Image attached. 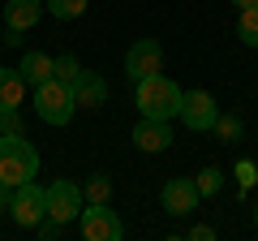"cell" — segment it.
I'll list each match as a JSON object with an SVG mask.
<instances>
[{
  "label": "cell",
  "mask_w": 258,
  "mask_h": 241,
  "mask_svg": "<svg viewBox=\"0 0 258 241\" xmlns=\"http://www.w3.org/2000/svg\"><path fill=\"white\" fill-rule=\"evenodd\" d=\"M176 116H181L194 134H203V130H215V120H220V103H215L211 91H185Z\"/></svg>",
  "instance_id": "obj_7"
},
{
  "label": "cell",
  "mask_w": 258,
  "mask_h": 241,
  "mask_svg": "<svg viewBox=\"0 0 258 241\" xmlns=\"http://www.w3.org/2000/svg\"><path fill=\"white\" fill-rule=\"evenodd\" d=\"M0 130H5V134H22V116H18V108H0Z\"/></svg>",
  "instance_id": "obj_21"
},
{
  "label": "cell",
  "mask_w": 258,
  "mask_h": 241,
  "mask_svg": "<svg viewBox=\"0 0 258 241\" xmlns=\"http://www.w3.org/2000/svg\"><path fill=\"white\" fill-rule=\"evenodd\" d=\"M254 224H258V207H254Z\"/></svg>",
  "instance_id": "obj_25"
},
{
  "label": "cell",
  "mask_w": 258,
  "mask_h": 241,
  "mask_svg": "<svg viewBox=\"0 0 258 241\" xmlns=\"http://www.w3.org/2000/svg\"><path fill=\"white\" fill-rule=\"evenodd\" d=\"M78 74H82V65H78V56H74V52L52 56V78H60V82H74Z\"/></svg>",
  "instance_id": "obj_17"
},
{
  "label": "cell",
  "mask_w": 258,
  "mask_h": 241,
  "mask_svg": "<svg viewBox=\"0 0 258 241\" xmlns=\"http://www.w3.org/2000/svg\"><path fill=\"white\" fill-rule=\"evenodd\" d=\"M198 181L194 176H172V181H164V211L168 215H189L198 211Z\"/></svg>",
  "instance_id": "obj_10"
},
{
  "label": "cell",
  "mask_w": 258,
  "mask_h": 241,
  "mask_svg": "<svg viewBox=\"0 0 258 241\" xmlns=\"http://www.w3.org/2000/svg\"><path fill=\"white\" fill-rule=\"evenodd\" d=\"M35 112L43 125H69L78 112V99H74V86L60 82V78H47V82L35 86Z\"/></svg>",
  "instance_id": "obj_3"
},
{
  "label": "cell",
  "mask_w": 258,
  "mask_h": 241,
  "mask_svg": "<svg viewBox=\"0 0 258 241\" xmlns=\"http://www.w3.org/2000/svg\"><path fill=\"white\" fill-rule=\"evenodd\" d=\"M74 99H78V108H103L108 103V82H103V74H95V69H82V74L74 78Z\"/></svg>",
  "instance_id": "obj_11"
},
{
  "label": "cell",
  "mask_w": 258,
  "mask_h": 241,
  "mask_svg": "<svg viewBox=\"0 0 258 241\" xmlns=\"http://www.w3.org/2000/svg\"><path fill=\"white\" fill-rule=\"evenodd\" d=\"M82 194H86V203H108V198H112V181L103 172H95L91 181L82 186Z\"/></svg>",
  "instance_id": "obj_18"
},
{
  "label": "cell",
  "mask_w": 258,
  "mask_h": 241,
  "mask_svg": "<svg viewBox=\"0 0 258 241\" xmlns=\"http://www.w3.org/2000/svg\"><path fill=\"white\" fill-rule=\"evenodd\" d=\"M18 74L26 78V86L35 91L39 82L52 78V56H47V52H26V56H22V65H18Z\"/></svg>",
  "instance_id": "obj_13"
},
{
  "label": "cell",
  "mask_w": 258,
  "mask_h": 241,
  "mask_svg": "<svg viewBox=\"0 0 258 241\" xmlns=\"http://www.w3.org/2000/svg\"><path fill=\"white\" fill-rule=\"evenodd\" d=\"M129 142H134L142 155H159V151L172 147V125H168V120H155V116H142L138 125H134V134H129Z\"/></svg>",
  "instance_id": "obj_9"
},
{
  "label": "cell",
  "mask_w": 258,
  "mask_h": 241,
  "mask_svg": "<svg viewBox=\"0 0 258 241\" xmlns=\"http://www.w3.org/2000/svg\"><path fill=\"white\" fill-rule=\"evenodd\" d=\"M159 69H164V47H159L155 39H134L129 52H125V74L138 82V78L159 74Z\"/></svg>",
  "instance_id": "obj_8"
},
{
  "label": "cell",
  "mask_w": 258,
  "mask_h": 241,
  "mask_svg": "<svg viewBox=\"0 0 258 241\" xmlns=\"http://www.w3.org/2000/svg\"><path fill=\"white\" fill-rule=\"evenodd\" d=\"M189 237L194 241H215V228L211 224H198V228H189Z\"/></svg>",
  "instance_id": "obj_22"
},
{
  "label": "cell",
  "mask_w": 258,
  "mask_h": 241,
  "mask_svg": "<svg viewBox=\"0 0 258 241\" xmlns=\"http://www.w3.org/2000/svg\"><path fill=\"white\" fill-rule=\"evenodd\" d=\"M26 99V78L18 69H0V108H22Z\"/></svg>",
  "instance_id": "obj_14"
},
{
  "label": "cell",
  "mask_w": 258,
  "mask_h": 241,
  "mask_svg": "<svg viewBox=\"0 0 258 241\" xmlns=\"http://www.w3.org/2000/svg\"><path fill=\"white\" fill-rule=\"evenodd\" d=\"M43 13H47L43 0H9V5H5V26L9 30H30Z\"/></svg>",
  "instance_id": "obj_12"
},
{
  "label": "cell",
  "mask_w": 258,
  "mask_h": 241,
  "mask_svg": "<svg viewBox=\"0 0 258 241\" xmlns=\"http://www.w3.org/2000/svg\"><path fill=\"white\" fill-rule=\"evenodd\" d=\"M232 5H237V9H254L258 0H232Z\"/></svg>",
  "instance_id": "obj_24"
},
{
  "label": "cell",
  "mask_w": 258,
  "mask_h": 241,
  "mask_svg": "<svg viewBox=\"0 0 258 241\" xmlns=\"http://www.w3.org/2000/svg\"><path fill=\"white\" fill-rule=\"evenodd\" d=\"M220 190H224V172H220V168H203V172H198V194L215 198Z\"/></svg>",
  "instance_id": "obj_19"
},
{
  "label": "cell",
  "mask_w": 258,
  "mask_h": 241,
  "mask_svg": "<svg viewBox=\"0 0 258 241\" xmlns=\"http://www.w3.org/2000/svg\"><path fill=\"white\" fill-rule=\"evenodd\" d=\"M237 39L245 47H258V5L254 9H241V18H237Z\"/></svg>",
  "instance_id": "obj_16"
},
{
  "label": "cell",
  "mask_w": 258,
  "mask_h": 241,
  "mask_svg": "<svg viewBox=\"0 0 258 241\" xmlns=\"http://www.w3.org/2000/svg\"><path fill=\"white\" fill-rule=\"evenodd\" d=\"M9 203H13V186L0 181V211H9Z\"/></svg>",
  "instance_id": "obj_23"
},
{
  "label": "cell",
  "mask_w": 258,
  "mask_h": 241,
  "mask_svg": "<svg viewBox=\"0 0 258 241\" xmlns=\"http://www.w3.org/2000/svg\"><path fill=\"white\" fill-rule=\"evenodd\" d=\"M181 86L172 82V78H164V69L159 74H147L138 78V91H134V103H138L142 116H155V120H172L176 112H181Z\"/></svg>",
  "instance_id": "obj_1"
},
{
  "label": "cell",
  "mask_w": 258,
  "mask_h": 241,
  "mask_svg": "<svg viewBox=\"0 0 258 241\" xmlns=\"http://www.w3.org/2000/svg\"><path fill=\"white\" fill-rule=\"evenodd\" d=\"M39 176V151L26 134H5L0 138V181L5 186H22Z\"/></svg>",
  "instance_id": "obj_2"
},
{
  "label": "cell",
  "mask_w": 258,
  "mask_h": 241,
  "mask_svg": "<svg viewBox=\"0 0 258 241\" xmlns=\"http://www.w3.org/2000/svg\"><path fill=\"white\" fill-rule=\"evenodd\" d=\"M43 5L56 22H78L86 13V0H43Z\"/></svg>",
  "instance_id": "obj_15"
},
{
  "label": "cell",
  "mask_w": 258,
  "mask_h": 241,
  "mask_svg": "<svg viewBox=\"0 0 258 241\" xmlns=\"http://www.w3.org/2000/svg\"><path fill=\"white\" fill-rule=\"evenodd\" d=\"M43 198H47V215H52V220H60V224L78 220V215H82V207H86L82 186H78V181H64V176H56L52 186L43 190Z\"/></svg>",
  "instance_id": "obj_5"
},
{
  "label": "cell",
  "mask_w": 258,
  "mask_h": 241,
  "mask_svg": "<svg viewBox=\"0 0 258 241\" xmlns=\"http://www.w3.org/2000/svg\"><path fill=\"white\" fill-rule=\"evenodd\" d=\"M9 215H13V224H22V228H35V224L47 215V198H43V186H35V181H22V186H13V203H9Z\"/></svg>",
  "instance_id": "obj_6"
},
{
  "label": "cell",
  "mask_w": 258,
  "mask_h": 241,
  "mask_svg": "<svg viewBox=\"0 0 258 241\" xmlns=\"http://www.w3.org/2000/svg\"><path fill=\"white\" fill-rule=\"evenodd\" d=\"M215 134H220V142H237V138H241V120H237V116H224V112H220V120H215Z\"/></svg>",
  "instance_id": "obj_20"
},
{
  "label": "cell",
  "mask_w": 258,
  "mask_h": 241,
  "mask_svg": "<svg viewBox=\"0 0 258 241\" xmlns=\"http://www.w3.org/2000/svg\"><path fill=\"white\" fill-rule=\"evenodd\" d=\"M78 224H82L86 241H120L125 237V224H120V215L108 203H86L82 215H78Z\"/></svg>",
  "instance_id": "obj_4"
}]
</instances>
